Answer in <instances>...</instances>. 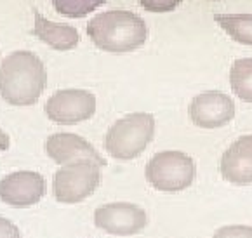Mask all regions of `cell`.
<instances>
[{
	"instance_id": "obj_9",
	"label": "cell",
	"mask_w": 252,
	"mask_h": 238,
	"mask_svg": "<svg viewBox=\"0 0 252 238\" xmlns=\"http://www.w3.org/2000/svg\"><path fill=\"white\" fill-rule=\"evenodd\" d=\"M47 191L44 176L33 171H18L0 181V200L16 208H25L42 200Z\"/></svg>"
},
{
	"instance_id": "obj_5",
	"label": "cell",
	"mask_w": 252,
	"mask_h": 238,
	"mask_svg": "<svg viewBox=\"0 0 252 238\" xmlns=\"http://www.w3.org/2000/svg\"><path fill=\"white\" fill-rule=\"evenodd\" d=\"M101 165L91 160H80L58 169L52 181L54 197L61 204H78L97 190L101 184Z\"/></svg>"
},
{
	"instance_id": "obj_13",
	"label": "cell",
	"mask_w": 252,
	"mask_h": 238,
	"mask_svg": "<svg viewBox=\"0 0 252 238\" xmlns=\"http://www.w3.org/2000/svg\"><path fill=\"white\" fill-rule=\"evenodd\" d=\"M230 86L238 99L252 103V58L233 61L230 68Z\"/></svg>"
},
{
	"instance_id": "obj_18",
	"label": "cell",
	"mask_w": 252,
	"mask_h": 238,
	"mask_svg": "<svg viewBox=\"0 0 252 238\" xmlns=\"http://www.w3.org/2000/svg\"><path fill=\"white\" fill-rule=\"evenodd\" d=\"M0 238H21L18 226L2 216H0Z\"/></svg>"
},
{
	"instance_id": "obj_12",
	"label": "cell",
	"mask_w": 252,
	"mask_h": 238,
	"mask_svg": "<svg viewBox=\"0 0 252 238\" xmlns=\"http://www.w3.org/2000/svg\"><path fill=\"white\" fill-rule=\"evenodd\" d=\"M33 35L56 51H71L80 42V35H78L77 28L66 25V23L49 21L38 11H35Z\"/></svg>"
},
{
	"instance_id": "obj_16",
	"label": "cell",
	"mask_w": 252,
	"mask_h": 238,
	"mask_svg": "<svg viewBox=\"0 0 252 238\" xmlns=\"http://www.w3.org/2000/svg\"><path fill=\"white\" fill-rule=\"evenodd\" d=\"M212 238H252V226L228 224V226L219 228Z\"/></svg>"
},
{
	"instance_id": "obj_19",
	"label": "cell",
	"mask_w": 252,
	"mask_h": 238,
	"mask_svg": "<svg viewBox=\"0 0 252 238\" xmlns=\"http://www.w3.org/2000/svg\"><path fill=\"white\" fill-rule=\"evenodd\" d=\"M9 148V136L0 129V151H5Z\"/></svg>"
},
{
	"instance_id": "obj_7",
	"label": "cell",
	"mask_w": 252,
	"mask_h": 238,
	"mask_svg": "<svg viewBox=\"0 0 252 238\" xmlns=\"http://www.w3.org/2000/svg\"><path fill=\"white\" fill-rule=\"evenodd\" d=\"M148 223L145 208L129 202H113L94 210V224L115 237H130L143 231Z\"/></svg>"
},
{
	"instance_id": "obj_6",
	"label": "cell",
	"mask_w": 252,
	"mask_h": 238,
	"mask_svg": "<svg viewBox=\"0 0 252 238\" xmlns=\"http://www.w3.org/2000/svg\"><path fill=\"white\" fill-rule=\"evenodd\" d=\"M49 120L61 125H75L96 113V96L86 89L56 90L45 103Z\"/></svg>"
},
{
	"instance_id": "obj_3",
	"label": "cell",
	"mask_w": 252,
	"mask_h": 238,
	"mask_svg": "<svg viewBox=\"0 0 252 238\" xmlns=\"http://www.w3.org/2000/svg\"><path fill=\"white\" fill-rule=\"evenodd\" d=\"M155 136L152 113H129L117 120L104 136V149L117 160H132L139 156Z\"/></svg>"
},
{
	"instance_id": "obj_14",
	"label": "cell",
	"mask_w": 252,
	"mask_h": 238,
	"mask_svg": "<svg viewBox=\"0 0 252 238\" xmlns=\"http://www.w3.org/2000/svg\"><path fill=\"white\" fill-rule=\"evenodd\" d=\"M214 21L235 42L252 45V14H216Z\"/></svg>"
},
{
	"instance_id": "obj_8",
	"label": "cell",
	"mask_w": 252,
	"mask_h": 238,
	"mask_svg": "<svg viewBox=\"0 0 252 238\" xmlns=\"http://www.w3.org/2000/svg\"><path fill=\"white\" fill-rule=\"evenodd\" d=\"M235 103L221 90H207L191 99L188 106L189 120L200 129H219L235 119Z\"/></svg>"
},
{
	"instance_id": "obj_2",
	"label": "cell",
	"mask_w": 252,
	"mask_h": 238,
	"mask_svg": "<svg viewBox=\"0 0 252 238\" xmlns=\"http://www.w3.org/2000/svg\"><path fill=\"white\" fill-rule=\"evenodd\" d=\"M87 35L97 49L106 52H132L148 38L145 19L130 11L113 9L94 16L87 23Z\"/></svg>"
},
{
	"instance_id": "obj_11",
	"label": "cell",
	"mask_w": 252,
	"mask_h": 238,
	"mask_svg": "<svg viewBox=\"0 0 252 238\" xmlns=\"http://www.w3.org/2000/svg\"><path fill=\"white\" fill-rule=\"evenodd\" d=\"M219 171L222 179L235 186L252 184V134L240 136L228 146L219 162Z\"/></svg>"
},
{
	"instance_id": "obj_17",
	"label": "cell",
	"mask_w": 252,
	"mask_h": 238,
	"mask_svg": "<svg viewBox=\"0 0 252 238\" xmlns=\"http://www.w3.org/2000/svg\"><path fill=\"white\" fill-rule=\"evenodd\" d=\"M183 0H139V4L148 12H171Z\"/></svg>"
},
{
	"instance_id": "obj_10",
	"label": "cell",
	"mask_w": 252,
	"mask_h": 238,
	"mask_svg": "<svg viewBox=\"0 0 252 238\" xmlns=\"http://www.w3.org/2000/svg\"><path fill=\"white\" fill-rule=\"evenodd\" d=\"M45 151L51 160L60 165L91 160L96 162L101 167H106V160L96 151V148L82 136L71 134V132H58V134L49 136L47 143H45Z\"/></svg>"
},
{
	"instance_id": "obj_1",
	"label": "cell",
	"mask_w": 252,
	"mask_h": 238,
	"mask_svg": "<svg viewBox=\"0 0 252 238\" xmlns=\"http://www.w3.org/2000/svg\"><path fill=\"white\" fill-rule=\"evenodd\" d=\"M47 87V71L32 51H14L0 64V96L12 106H32Z\"/></svg>"
},
{
	"instance_id": "obj_4",
	"label": "cell",
	"mask_w": 252,
	"mask_h": 238,
	"mask_svg": "<svg viewBox=\"0 0 252 238\" xmlns=\"http://www.w3.org/2000/svg\"><path fill=\"white\" fill-rule=\"evenodd\" d=\"M146 181L155 190L176 193L189 188L197 176V167L189 155L176 149L160 151L150 158L145 169Z\"/></svg>"
},
{
	"instance_id": "obj_15",
	"label": "cell",
	"mask_w": 252,
	"mask_h": 238,
	"mask_svg": "<svg viewBox=\"0 0 252 238\" xmlns=\"http://www.w3.org/2000/svg\"><path fill=\"white\" fill-rule=\"evenodd\" d=\"M106 0H52V7L66 18H84Z\"/></svg>"
}]
</instances>
